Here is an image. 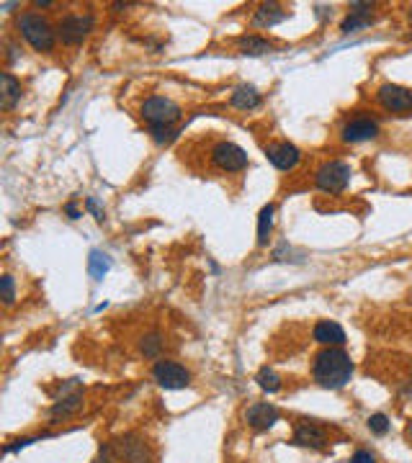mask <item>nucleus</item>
<instances>
[{
  "label": "nucleus",
  "instance_id": "1",
  "mask_svg": "<svg viewBox=\"0 0 412 463\" xmlns=\"http://www.w3.org/2000/svg\"><path fill=\"white\" fill-rule=\"evenodd\" d=\"M312 376L322 389L338 391L348 386L353 376V361L343 348H324L315 356L312 363Z\"/></svg>",
  "mask_w": 412,
  "mask_h": 463
},
{
  "label": "nucleus",
  "instance_id": "2",
  "mask_svg": "<svg viewBox=\"0 0 412 463\" xmlns=\"http://www.w3.org/2000/svg\"><path fill=\"white\" fill-rule=\"evenodd\" d=\"M19 31L21 36L36 49V52H52L54 41H57V31L49 26L47 18H41L39 14H21L19 16Z\"/></svg>",
  "mask_w": 412,
  "mask_h": 463
},
{
  "label": "nucleus",
  "instance_id": "3",
  "mask_svg": "<svg viewBox=\"0 0 412 463\" xmlns=\"http://www.w3.org/2000/svg\"><path fill=\"white\" fill-rule=\"evenodd\" d=\"M351 165L343 160H327L322 162L315 173V186H317L322 193H330V196H338L348 188V183H351Z\"/></svg>",
  "mask_w": 412,
  "mask_h": 463
},
{
  "label": "nucleus",
  "instance_id": "4",
  "mask_svg": "<svg viewBox=\"0 0 412 463\" xmlns=\"http://www.w3.org/2000/svg\"><path fill=\"white\" fill-rule=\"evenodd\" d=\"M142 119L149 127H173L181 119V106L165 95H149L142 103Z\"/></svg>",
  "mask_w": 412,
  "mask_h": 463
},
{
  "label": "nucleus",
  "instance_id": "5",
  "mask_svg": "<svg viewBox=\"0 0 412 463\" xmlns=\"http://www.w3.org/2000/svg\"><path fill=\"white\" fill-rule=\"evenodd\" d=\"M211 162L224 173H240L248 168V152L243 147H237L235 142H216L211 147Z\"/></svg>",
  "mask_w": 412,
  "mask_h": 463
},
{
  "label": "nucleus",
  "instance_id": "6",
  "mask_svg": "<svg viewBox=\"0 0 412 463\" xmlns=\"http://www.w3.org/2000/svg\"><path fill=\"white\" fill-rule=\"evenodd\" d=\"M93 28V16L90 14H75V16H65L57 26V36L62 39V44L75 47V44H83L85 36L90 34Z\"/></svg>",
  "mask_w": 412,
  "mask_h": 463
},
{
  "label": "nucleus",
  "instance_id": "7",
  "mask_svg": "<svg viewBox=\"0 0 412 463\" xmlns=\"http://www.w3.org/2000/svg\"><path fill=\"white\" fill-rule=\"evenodd\" d=\"M376 101L384 111H392V114H405L412 111V90L405 85H394V83H384V85L376 90Z\"/></svg>",
  "mask_w": 412,
  "mask_h": 463
},
{
  "label": "nucleus",
  "instance_id": "8",
  "mask_svg": "<svg viewBox=\"0 0 412 463\" xmlns=\"http://www.w3.org/2000/svg\"><path fill=\"white\" fill-rule=\"evenodd\" d=\"M152 378L160 383L162 389H170V391L186 389L191 383V373L176 361H157L155 368H152Z\"/></svg>",
  "mask_w": 412,
  "mask_h": 463
},
{
  "label": "nucleus",
  "instance_id": "9",
  "mask_svg": "<svg viewBox=\"0 0 412 463\" xmlns=\"http://www.w3.org/2000/svg\"><path fill=\"white\" fill-rule=\"evenodd\" d=\"M379 137V124L369 116H356L340 129V139L345 144H361V142H371Z\"/></svg>",
  "mask_w": 412,
  "mask_h": 463
},
{
  "label": "nucleus",
  "instance_id": "10",
  "mask_svg": "<svg viewBox=\"0 0 412 463\" xmlns=\"http://www.w3.org/2000/svg\"><path fill=\"white\" fill-rule=\"evenodd\" d=\"M114 450L124 463H152V453L139 435H124L114 443Z\"/></svg>",
  "mask_w": 412,
  "mask_h": 463
},
{
  "label": "nucleus",
  "instance_id": "11",
  "mask_svg": "<svg viewBox=\"0 0 412 463\" xmlns=\"http://www.w3.org/2000/svg\"><path fill=\"white\" fill-rule=\"evenodd\" d=\"M265 154H268L270 165H273L276 170H284V173L294 170L299 165V160H302V152H299V147H294L291 142L268 144V147H265Z\"/></svg>",
  "mask_w": 412,
  "mask_h": 463
},
{
  "label": "nucleus",
  "instance_id": "12",
  "mask_svg": "<svg viewBox=\"0 0 412 463\" xmlns=\"http://www.w3.org/2000/svg\"><path fill=\"white\" fill-rule=\"evenodd\" d=\"M351 14L345 16L343 23H340V31L343 34H353V31H361V28H369L374 23L371 16V3H351Z\"/></svg>",
  "mask_w": 412,
  "mask_h": 463
},
{
  "label": "nucleus",
  "instance_id": "13",
  "mask_svg": "<svg viewBox=\"0 0 412 463\" xmlns=\"http://www.w3.org/2000/svg\"><path fill=\"white\" fill-rule=\"evenodd\" d=\"M294 443L305 445V448H324L327 445V435L317 422H297L294 427Z\"/></svg>",
  "mask_w": 412,
  "mask_h": 463
},
{
  "label": "nucleus",
  "instance_id": "14",
  "mask_svg": "<svg viewBox=\"0 0 412 463\" xmlns=\"http://www.w3.org/2000/svg\"><path fill=\"white\" fill-rule=\"evenodd\" d=\"M312 337L317 340L319 345H327V348H340L345 343V329L332 319H322V322L315 324L312 329Z\"/></svg>",
  "mask_w": 412,
  "mask_h": 463
},
{
  "label": "nucleus",
  "instance_id": "15",
  "mask_svg": "<svg viewBox=\"0 0 412 463\" xmlns=\"http://www.w3.org/2000/svg\"><path fill=\"white\" fill-rule=\"evenodd\" d=\"M278 422V410L268 402H258L248 410V425L253 430H270Z\"/></svg>",
  "mask_w": 412,
  "mask_h": 463
},
{
  "label": "nucleus",
  "instance_id": "16",
  "mask_svg": "<svg viewBox=\"0 0 412 463\" xmlns=\"http://www.w3.org/2000/svg\"><path fill=\"white\" fill-rule=\"evenodd\" d=\"M289 18V11H284V8L278 6V3H260L255 11V16H253V26L258 28H270L276 26V23H281V21Z\"/></svg>",
  "mask_w": 412,
  "mask_h": 463
},
{
  "label": "nucleus",
  "instance_id": "17",
  "mask_svg": "<svg viewBox=\"0 0 412 463\" xmlns=\"http://www.w3.org/2000/svg\"><path fill=\"white\" fill-rule=\"evenodd\" d=\"M80 410H83V391H73V394L62 396V399L54 402V407L49 410V420L60 422V420H68V417H73L75 412Z\"/></svg>",
  "mask_w": 412,
  "mask_h": 463
},
{
  "label": "nucleus",
  "instance_id": "18",
  "mask_svg": "<svg viewBox=\"0 0 412 463\" xmlns=\"http://www.w3.org/2000/svg\"><path fill=\"white\" fill-rule=\"evenodd\" d=\"M230 103L235 108H240V111H253V108H258L260 103H263V98H260V93H258L255 85H248V83H243V85H237L235 90H232Z\"/></svg>",
  "mask_w": 412,
  "mask_h": 463
},
{
  "label": "nucleus",
  "instance_id": "19",
  "mask_svg": "<svg viewBox=\"0 0 412 463\" xmlns=\"http://www.w3.org/2000/svg\"><path fill=\"white\" fill-rule=\"evenodd\" d=\"M0 85H3V90H0V106L8 111V108H14L21 101V83L11 73H3Z\"/></svg>",
  "mask_w": 412,
  "mask_h": 463
},
{
  "label": "nucleus",
  "instance_id": "20",
  "mask_svg": "<svg viewBox=\"0 0 412 463\" xmlns=\"http://www.w3.org/2000/svg\"><path fill=\"white\" fill-rule=\"evenodd\" d=\"M237 44H240V52L250 54V57H260V54L273 52V44H270L268 39H260V36H255V34L243 36V39L237 41Z\"/></svg>",
  "mask_w": 412,
  "mask_h": 463
},
{
  "label": "nucleus",
  "instance_id": "21",
  "mask_svg": "<svg viewBox=\"0 0 412 463\" xmlns=\"http://www.w3.org/2000/svg\"><path fill=\"white\" fill-rule=\"evenodd\" d=\"M273 203H265L263 208H260V214H258V245L263 248V245H268L270 240V232H273Z\"/></svg>",
  "mask_w": 412,
  "mask_h": 463
},
{
  "label": "nucleus",
  "instance_id": "22",
  "mask_svg": "<svg viewBox=\"0 0 412 463\" xmlns=\"http://www.w3.org/2000/svg\"><path fill=\"white\" fill-rule=\"evenodd\" d=\"M111 270V257L106 255V252H101V250H93L88 257V273L90 278H95V281H103V275Z\"/></svg>",
  "mask_w": 412,
  "mask_h": 463
},
{
  "label": "nucleus",
  "instance_id": "23",
  "mask_svg": "<svg viewBox=\"0 0 412 463\" xmlns=\"http://www.w3.org/2000/svg\"><path fill=\"white\" fill-rule=\"evenodd\" d=\"M255 381H258V386L263 391H268V394H276L278 389H281V378H278V373L273 368H260L258 371V376H255Z\"/></svg>",
  "mask_w": 412,
  "mask_h": 463
},
{
  "label": "nucleus",
  "instance_id": "24",
  "mask_svg": "<svg viewBox=\"0 0 412 463\" xmlns=\"http://www.w3.org/2000/svg\"><path fill=\"white\" fill-rule=\"evenodd\" d=\"M369 430H371L374 435H386L389 432V417L384 412H376V415L369 417Z\"/></svg>",
  "mask_w": 412,
  "mask_h": 463
},
{
  "label": "nucleus",
  "instance_id": "25",
  "mask_svg": "<svg viewBox=\"0 0 412 463\" xmlns=\"http://www.w3.org/2000/svg\"><path fill=\"white\" fill-rule=\"evenodd\" d=\"M149 134L157 144H170L178 137V132L173 127H149Z\"/></svg>",
  "mask_w": 412,
  "mask_h": 463
},
{
  "label": "nucleus",
  "instance_id": "26",
  "mask_svg": "<svg viewBox=\"0 0 412 463\" xmlns=\"http://www.w3.org/2000/svg\"><path fill=\"white\" fill-rule=\"evenodd\" d=\"M0 294H3V304L11 307L16 302V289H14V275H3L0 278Z\"/></svg>",
  "mask_w": 412,
  "mask_h": 463
},
{
  "label": "nucleus",
  "instance_id": "27",
  "mask_svg": "<svg viewBox=\"0 0 412 463\" xmlns=\"http://www.w3.org/2000/svg\"><path fill=\"white\" fill-rule=\"evenodd\" d=\"M160 350H162L160 335H147V337L142 340V353H144V358H157V356H160Z\"/></svg>",
  "mask_w": 412,
  "mask_h": 463
},
{
  "label": "nucleus",
  "instance_id": "28",
  "mask_svg": "<svg viewBox=\"0 0 412 463\" xmlns=\"http://www.w3.org/2000/svg\"><path fill=\"white\" fill-rule=\"evenodd\" d=\"M348 463H376V456H374L371 450H356Z\"/></svg>",
  "mask_w": 412,
  "mask_h": 463
},
{
  "label": "nucleus",
  "instance_id": "29",
  "mask_svg": "<svg viewBox=\"0 0 412 463\" xmlns=\"http://www.w3.org/2000/svg\"><path fill=\"white\" fill-rule=\"evenodd\" d=\"M114 445H103L101 450H98V456L93 458V463H111L114 461Z\"/></svg>",
  "mask_w": 412,
  "mask_h": 463
},
{
  "label": "nucleus",
  "instance_id": "30",
  "mask_svg": "<svg viewBox=\"0 0 412 463\" xmlns=\"http://www.w3.org/2000/svg\"><path fill=\"white\" fill-rule=\"evenodd\" d=\"M85 206H88V211L95 216V219H98V222H103V219H106V214H103V208L98 206V201H95V198H88V201H85Z\"/></svg>",
  "mask_w": 412,
  "mask_h": 463
},
{
  "label": "nucleus",
  "instance_id": "31",
  "mask_svg": "<svg viewBox=\"0 0 412 463\" xmlns=\"http://www.w3.org/2000/svg\"><path fill=\"white\" fill-rule=\"evenodd\" d=\"M65 211H68L70 219H80V208L75 206V203H68V206H65Z\"/></svg>",
  "mask_w": 412,
  "mask_h": 463
},
{
  "label": "nucleus",
  "instance_id": "32",
  "mask_svg": "<svg viewBox=\"0 0 412 463\" xmlns=\"http://www.w3.org/2000/svg\"><path fill=\"white\" fill-rule=\"evenodd\" d=\"M16 52H19V49H16L14 44H8V62H16Z\"/></svg>",
  "mask_w": 412,
  "mask_h": 463
},
{
  "label": "nucleus",
  "instance_id": "33",
  "mask_svg": "<svg viewBox=\"0 0 412 463\" xmlns=\"http://www.w3.org/2000/svg\"><path fill=\"white\" fill-rule=\"evenodd\" d=\"M52 6V0H34V8H49Z\"/></svg>",
  "mask_w": 412,
  "mask_h": 463
},
{
  "label": "nucleus",
  "instance_id": "34",
  "mask_svg": "<svg viewBox=\"0 0 412 463\" xmlns=\"http://www.w3.org/2000/svg\"><path fill=\"white\" fill-rule=\"evenodd\" d=\"M405 432H407V437H410V440H412V422L407 425V430H405Z\"/></svg>",
  "mask_w": 412,
  "mask_h": 463
}]
</instances>
